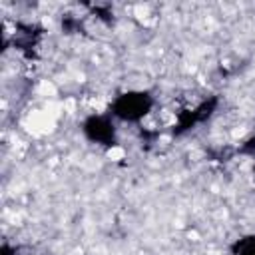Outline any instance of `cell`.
Listing matches in <instances>:
<instances>
[{"mask_svg": "<svg viewBox=\"0 0 255 255\" xmlns=\"http://www.w3.org/2000/svg\"><path fill=\"white\" fill-rule=\"evenodd\" d=\"M151 108H153V96L149 92L131 90V92L120 94L112 102L110 116L122 122H139L151 112Z\"/></svg>", "mask_w": 255, "mask_h": 255, "instance_id": "1", "label": "cell"}, {"mask_svg": "<svg viewBox=\"0 0 255 255\" xmlns=\"http://www.w3.org/2000/svg\"><path fill=\"white\" fill-rule=\"evenodd\" d=\"M233 255H255V235H245L231 245Z\"/></svg>", "mask_w": 255, "mask_h": 255, "instance_id": "3", "label": "cell"}, {"mask_svg": "<svg viewBox=\"0 0 255 255\" xmlns=\"http://www.w3.org/2000/svg\"><path fill=\"white\" fill-rule=\"evenodd\" d=\"M82 131L92 143H98L104 147H112L118 143V129L112 116H106V114L88 116L82 122Z\"/></svg>", "mask_w": 255, "mask_h": 255, "instance_id": "2", "label": "cell"}]
</instances>
